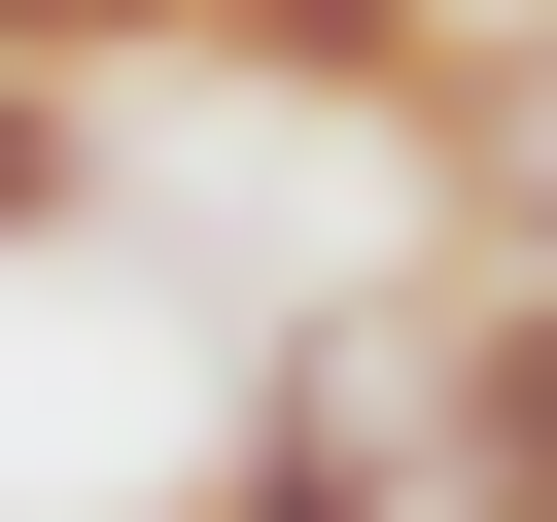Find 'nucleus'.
Here are the masks:
<instances>
[{
    "label": "nucleus",
    "mask_w": 557,
    "mask_h": 522,
    "mask_svg": "<svg viewBox=\"0 0 557 522\" xmlns=\"http://www.w3.org/2000/svg\"><path fill=\"white\" fill-rule=\"evenodd\" d=\"M0 244H104V104H35V70H0Z\"/></svg>",
    "instance_id": "2"
},
{
    "label": "nucleus",
    "mask_w": 557,
    "mask_h": 522,
    "mask_svg": "<svg viewBox=\"0 0 557 522\" xmlns=\"http://www.w3.org/2000/svg\"><path fill=\"white\" fill-rule=\"evenodd\" d=\"M174 522H418V452H383V383H244Z\"/></svg>",
    "instance_id": "1"
},
{
    "label": "nucleus",
    "mask_w": 557,
    "mask_h": 522,
    "mask_svg": "<svg viewBox=\"0 0 557 522\" xmlns=\"http://www.w3.org/2000/svg\"><path fill=\"white\" fill-rule=\"evenodd\" d=\"M174 35H209V0H0V70H35V104H104V70H174Z\"/></svg>",
    "instance_id": "3"
}]
</instances>
